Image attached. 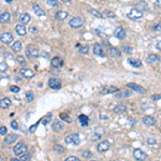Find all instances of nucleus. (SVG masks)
Returning a JSON list of instances; mask_svg holds the SVG:
<instances>
[{
  "label": "nucleus",
  "mask_w": 161,
  "mask_h": 161,
  "mask_svg": "<svg viewBox=\"0 0 161 161\" xmlns=\"http://www.w3.org/2000/svg\"><path fill=\"white\" fill-rule=\"evenodd\" d=\"M7 69H8V64L2 61L1 64H0V71H1V73H3L4 71H7Z\"/></svg>",
  "instance_id": "79ce46f5"
},
{
  "label": "nucleus",
  "mask_w": 161,
  "mask_h": 161,
  "mask_svg": "<svg viewBox=\"0 0 161 161\" xmlns=\"http://www.w3.org/2000/svg\"><path fill=\"white\" fill-rule=\"evenodd\" d=\"M154 30L157 31V32H161V23L157 24L156 26H154Z\"/></svg>",
  "instance_id": "603ef678"
},
{
  "label": "nucleus",
  "mask_w": 161,
  "mask_h": 161,
  "mask_svg": "<svg viewBox=\"0 0 161 161\" xmlns=\"http://www.w3.org/2000/svg\"><path fill=\"white\" fill-rule=\"evenodd\" d=\"M47 85L52 89H60L61 88V81L59 79H56V77H52L49 79Z\"/></svg>",
  "instance_id": "20e7f679"
},
{
  "label": "nucleus",
  "mask_w": 161,
  "mask_h": 161,
  "mask_svg": "<svg viewBox=\"0 0 161 161\" xmlns=\"http://www.w3.org/2000/svg\"><path fill=\"white\" fill-rule=\"evenodd\" d=\"M114 36H115L117 39H119V40H123V39L126 38V30L123 28V27H117V28L115 29Z\"/></svg>",
  "instance_id": "f8f14e48"
},
{
  "label": "nucleus",
  "mask_w": 161,
  "mask_h": 161,
  "mask_svg": "<svg viewBox=\"0 0 161 161\" xmlns=\"http://www.w3.org/2000/svg\"><path fill=\"white\" fill-rule=\"evenodd\" d=\"M31 156L29 155V154H24V155H22V156H19V160H24V161H28L30 160Z\"/></svg>",
  "instance_id": "ea45409f"
},
{
  "label": "nucleus",
  "mask_w": 161,
  "mask_h": 161,
  "mask_svg": "<svg viewBox=\"0 0 161 161\" xmlns=\"http://www.w3.org/2000/svg\"><path fill=\"white\" fill-rule=\"evenodd\" d=\"M126 86L128 87V88H131L133 91L139 92V94H142V95L146 94V89H145V88H144V87H142V86H140V85H138V84H134V83H128V84L126 85Z\"/></svg>",
  "instance_id": "423d86ee"
},
{
  "label": "nucleus",
  "mask_w": 161,
  "mask_h": 161,
  "mask_svg": "<svg viewBox=\"0 0 161 161\" xmlns=\"http://www.w3.org/2000/svg\"><path fill=\"white\" fill-rule=\"evenodd\" d=\"M66 161H79V157L76 156H69V157H67Z\"/></svg>",
  "instance_id": "09e8293b"
},
{
  "label": "nucleus",
  "mask_w": 161,
  "mask_h": 161,
  "mask_svg": "<svg viewBox=\"0 0 161 161\" xmlns=\"http://www.w3.org/2000/svg\"><path fill=\"white\" fill-rule=\"evenodd\" d=\"M10 90H11L12 92H15V94H16V92H19V91H21V88H19L18 86H15V85H12V86L10 87Z\"/></svg>",
  "instance_id": "a18cd8bd"
},
{
  "label": "nucleus",
  "mask_w": 161,
  "mask_h": 161,
  "mask_svg": "<svg viewBox=\"0 0 161 161\" xmlns=\"http://www.w3.org/2000/svg\"><path fill=\"white\" fill-rule=\"evenodd\" d=\"M156 49H158V51H161V41H159L158 43L156 44Z\"/></svg>",
  "instance_id": "4d7b16f0"
},
{
  "label": "nucleus",
  "mask_w": 161,
  "mask_h": 161,
  "mask_svg": "<svg viewBox=\"0 0 161 161\" xmlns=\"http://www.w3.org/2000/svg\"><path fill=\"white\" fill-rule=\"evenodd\" d=\"M158 99H161V96L160 95H155L151 97V100H154V101H157Z\"/></svg>",
  "instance_id": "6e6d98bb"
},
{
  "label": "nucleus",
  "mask_w": 161,
  "mask_h": 161,
  "mask_svg": "<svg viewBox=\"0 0 161 161\" xmlns=\"http://www.w3.org/2000/svg\"><path fill=\"white\" fill-rule=\"evenodd\" d=\"M133 157H134V159H136V160H139V161L146 160V159L148 158L147 154L144 153V151H142V149H140V148H136L134 151H133Z\"/></svg>",
  "instance_id": "7ed1b4c3"
},
{
  "label": "nucleus",
  "mask_w": 161,
  "mask_h": 161,
  "mask_svg": "<svg viewBox=\"0 0 161 161\" xmlns=\"http://www.w3.org/2000/svg\"><path fill=\"white\" fill-rule=\"evenodd\" d=\"M155 143H156V140H155V139H147V144L151 145V144H155Z\"/></svg>",
  "instance_id": "5fc2aeb1"
},
{
  "label": "nucleus",
  "mask_w": 161,
  "mask_h": 161,
  "mask_svg": "<svg viewBox=\"0 0 161 161\" xmlns=\"http://www.w3.org/2000/svg\"><path fill=\"white\" fill-rule=\"evenodd\" d=\"M11 104H12V101H11L9 98H3V99H1V101H0V107H1L2 110H5V109L10 107Z\"/></svg>",
  "instance_id": "6ab92c4d"
},
{
  "label": "nucleus",
  "mask_w": 161,
  "mask_h": 161,
  "mask_svg": "<svg viewBox=\"0 0 161 161\" xmlns=\"http://www.w3.org/2000/svg\"><path fill=\"white\" fill-rule=\"evenodd\" d=\"M33 94L31 91H27L26 92V100H27V102L28 103H30V102H32L33 101Z\"/></svg>",
  "instance_id": "c9c22d12"
},
{
  "label": "nucleus",
  "mask_w": 161,
  "mask_h": 161,
  "mask_svg": "<svg viewBox=\"0 0 161 161\" xmlns=\"http://www.w3.org/2000/svg\"><path fill=\"white\" fill-rule=\"evenodd\" d=\"M18 139V136L15 134V133H12V134H8V136L4 138V143L8 144V145H11V144L15 143V141Z\"/></svg>",
  "instance_id": "4468645a"
},
{
  "label": "nucleus",
  "mask_w": 161,
  "mask_h": 161,
  "mask_svg": "<svg viewBox=\"0 0 161 161\" xmlns=\"http://www.w3.org/2000/svg\"><path fill=\"white\" fill-rule=\"evenodd\" d=\"M92 51H94V54H95V55H97V56L104 57V53H103L102 46L100 45L99 43L94 44V49H92Z\"/></svg>",
  "instance_id": "2eb2a0df"
},
{
  "label": "nucleus",
  "mask_w": 161,
  "mask_h": 161,
  "mask_svg": "<svg viewBox=\"0 0 161 161\" xmlns=\"http://www.w3.org/2000/svg\"><path fill=\"white\" fill-rule=\"evenodd\" d=\"M128 62H129V64H130L132 67H134V68H140V67H142V61H141L140 59L129 58V59H128Z\"/></svg>",
  "instance_id": "b1692460"
},
{
  "label": "nucleus",
  "mask_w": 161,
  "mask_h": 161,
  "mask_svg": "<svg viewBox=\"0 0 161 161\" xmlns=\"http://www.w3.org/2000/svg\"><path fill=\"white\" fill-rule=\"evenodd\" d=\"M13 153H14L15 156H18V157L22 156V155L27 153V146H26V144L24 143V142H19V143H17L14 146Z\"/></svg>",
  "instance_id": "f257e3e1"
},
{
  "label": "nucleus",
  "mask_w": 161,
  "mask_h": 161,
  "mask_svg": "<svg viewBox=\"0 0 161 161\" xmlns=\"http://www.w3.org/2000/svg\"><path fill=\"white\" fill-rule=\"evenodd\" d=\"M89 12L91 13L92 15H95L96 17H99V18L102 17V14H101V13H100L99 11L95 10V9H89Z\"/></svg>",
  "instance_id": "4c0bfd02"
},
{
  "label": "nucleus",
  "mask_w": 161,
  "mask_h": 161,
  "mask_svg": "<svg viewBox=\"0 0 161 161\" xmlns=\"http://www.w3.org/2000/svg\"><path fill=\"white\" fill-rule=\"evenodd\" d=\"M83 24H84V21H83L81 17H73L69 21L70 27H72V28H75V29L79 28V27H82Z\"/></svg>",
  "instance_id": "39448f33"
},
{
  "label": "nucleus",
  "mask_w": 161,
  "mask_h": 161,
  "mask_svg": "<svg viewBox=\"0 0 161 161\" xmlns=\"http://www.w3.org/2000/svg\"><path fill=\"white\" fill-rule=\"evenodd\" d=\"M143 123L145 124L146 126L151 127V126H154L156 124V119H155V117H153V116H151V115H146L143 117Z\"/></svg>",
  "instance_id": "f3484780"
},
{
  "label": "nucleus",
  "mask_w": 161,
  "mask_h": 161,
  "mask_svg": "<svg viewBox=\"0 0 161 161\" xmlns=\"http://www.w3.org/2000/svg\"><path fill=\"white\" fill-rule=\"evenodd\" d=\"M67 17H68V13L64 12V11H58V12L55 13V18L58 21H64Z\"/></svg>",
  "instance_id": "4be33fe9"
},
{
  "label": "nucleus",
  "mask_w": 161,
  "mask_h": 161,
  "mask_svg": "<svg viewBox=\"0 0 161 161\" xmlns=\"http://www.w3.org/2000/svg\"><path fill=\"white\" fill-rule=\"evenodd\" d=\"M143 16V11L139 10V9H133V10H131L130 12L128 13V17L130 18V19H139V18H141Z\"/></svg>",
  "instance_id": "0eeeda50"
},
{
  "label": "nucleus",
  "mask_w": 161,
  "mask_h": 161,
  "mask_svg": "<svg viewBox=\"0 0 161 161\" xmlns=\"http://www.w3.org/2000/svg\"><path fill=\"white\" fill-rule=\"evenodd\" d=\"M7 133H8L7 127H5V126H1V127H0V134H1V136H4Z\"/></svg>",
  "instance_id": "49530a36"
},
{
  "label": "nucleus",
  "mask_w": 161,
  "mask_h": 161,
  "mask_svg": "<svg viewBox=\"0 0 161 161\" xmlns=\"http://www.w3.org/2000/svg\"><path fill=\"white\" fill-rule=\"evenodd\" d=\"M10 18H11V15H10V13L9 12H3L1 15H0V22L1 23H8L9 21H10Z\"/></svg>",
  "instance_id": "a878e982"
},
{
  "label": "nucleus",
  "mask_w": 161,
  "mask_h": 161,
  "mask_svg": "<svg viewBox=\"0 0 161 161\" xmlns=\"http://www.w3.org/2000/svg\"><path fill=\"white\" fill-rule=\"evenodd\" d=\"M156 4L158 7H161V0H156Z\"/></svg>",
  "instance_id": "13d9d810"
},
{
  "label": "nucleus",
  "mask_w": 161,
  "mask_h": 161,
  "mask_svg": "<svg viewBox=\"0 0 161 161\" xmlns=\"http://www.w3.org/2000/svg\"><path fill=\"white\" fill-rule=\"evenodd\" d=\"M126 111H127V109H126V106L123 104L116 105V106L114 107V112H115L116 114H124Z\"/></svg>",
  "instance_id": "cd10ccee"
},
{
  "label": "nucleus",
  "mask_w": 161,
  "mask_h": 161,
  "mask_svg": "<svg viewBox=\"0 0 161 161\" xmlns=\"http://www.w3.org/2000/svg\"><path fill=\"white\" fill-rule=\"evenodd\" d=\"M60 118H61L62 120H64L66 123H71L72 121V119L70 118V116L68 115V114H66V113H60Z\"/></svg>",
  "instance_id": "72a5a7b5"
},
{
  "label": "nucleus",
  "mask_w": 161,
  "mask_h": 161,
  "mask_svg": "<svg viewBox=\"0 0 161 161\" xmlns=\"http://www.w3.org/2000/svg\"><path fill=\"white\" fill-rule=\"evenodd\" d=\"M15 31H16V33H17L18 36H21V37L25 36L26 33H27L25 26H24L23 24H19V25L16 26V27H15Z\"/></svg>",
  "instance_id": "412c9836"
},
{
  "label": "nucleus",
  "mask_w": 161,
  "mask_h": 161,
  "mask_svg": "<svg viewBox=\"0 0 161 161\" xmlns=\"http://www.w3.org/2000/svg\"><path fill=\"white\" fill-rule=\"evenodd\" d=\"M19 73H21L22 76H24L25 79H32V77L34 76V73H33L32 70L26 69V68H23V69H21Z\"/></svg>",
  "instance_id": "9b49d317"
},
{
  "label": "nucleus",
  "mask_w": 161,
  "mask_h": 161,
  "mask_svg": "<svg viewBox=\"0 0 161 161\" xmlns=\"http://www.w3.org/2000/svg\"><path fill=\"white\" fill-rule=\"evenodd\" d=\"M131 95H132L131 91H117V94H115V97L117 99H123V98L130 97Z\"/></svg>",
  "instance_id": "393cba45"
},
{
  "label": "nucleus",
  "mask_w": 161,
  "mask_h": 161,
  "mask_svg": "<svg viewBox=\"0 0 161 161\" xmlns=\"http://www.w3.org/2000/svg\"><path fill=\"white\" fill-rule=\"evenodd\" d=\"M16 60H17V62L19 64H23V66H26V64H27V61H26L25 58H24L23 56H17L16 57Z\"/></svg>",
  "instance_id": "58836bf2"
},
{
  "label": "nucleus",
  "mask_w": 161,
  "mask_h": 161,
  "mask_svg": "<svg viewBox=\"0 0 161 161\" xmlns=\"http://www.w3.org/2000/svg\"><path fill=\"white\" fill-rule=\"evenodd\" d=\"M146 61L148 62V64H155V62H158L159 61V56L158 55H156V54H151V55L147 56Z\"/></svg>",
  "instance_id": "5701e85b"
},
{
  "label": "nucleus",
  "mask_w": 161,
  "mask_h": 161,
  "mask_svg": "<svg viewBox=\"0 0 161 161\" xmlns=\"http://www.w3.org/2000/svg\"><path fill=\"white\" fill-rule=\"evenodd\" d=\"M40 123H41V120H39V121H37V123L34 124V125H32V126H31L30 128H29V131H30L31 133H33V132H34V131H36V129L38 128V126H39V124H40Z\"/></svg>",
  "instance_id": "a19ab883"
},
{
  "label": "nucleus",
  "mask_w": 161,
  "mask_h": 161,
  "mask_svg": "<svg viewBox=\"0 0 161 161\" xmlns=\"http://www.w3.org/2000/svg\"><path fill=\"white\" fill-rule=\"evenodd\" d=\"M124 52H126V53H128V54H131L133 52V49H131L130 46H125V47H124Z\"/></svg>",
  "instance_id": "864d4df0"
},
{
  "label": "nucleus",
  "mask_w": 161,
  "mask_h": 161,
  "mask_svg": "<svg viewBox=\"0 0 161 161\" xmlns=\"http://www.w3.org/2000/svg\"><path fill=\"white\" fill-rule=\"evenodd\" d=\"M26 55H27L29 58H38L39 51L37 49H33L32 46H27V49H26Z\"/></svg>",
  "instance_id": "6e6552de"
},
{
  "label": "nucleus",
  "mask_w": 161,
  "mask_h": 161,
  "mask_svg": "<svg viewBox=\"0 0 161 161\" xmlns=\"http://www.w3.org/2000/svg\"><path fill=\"white\" fill-rule=\"evenodd\" d=\"M12 51L14 52V53H18V52L22 49V42L21 41H15L14 43H13L12 45Z\"/></svg>",
  "instance_id": "c85d7f7f"
},
{
  "label": "nucleus",
  "mask_w": 161,
  "mask_h": 161,
  "mask_svg": "<svg viewBox=\"0 0 161 161\" xmlns=\"http://www.w3.org/2000/svg\"><path fill=\"white\" fill-rule=\"evenodd\" d=\"M47 4L51 7H57L58 5V0H47Z\"/></svg>",
  "instance_id": "c03bdc74"
},
{
  "label": "nucleus",
  "mask_w": 161,
  "mask_h": 161,
  "mask_svg": "<svg viewBox=\"0 0 161 161\" xmlns=\"http://www.w3.org/2000/svg\"><path fill=\"white\" fill-rule=\"evenodd\" d=\"M54 151L58 154H62L64 151V146L59 145V144H56V145H54Z\"/></svg>",
  "instance_id": "f704fd0d"
},
{
  "label": "nucleus",
  "mask_w": 161,
  "mask_h": 161,
  "mask_svg": "<svg viewBox=\"0 0 161 161\" xmlns=\"http://www.w3.org/2000/svg\"><path fill=\"white\" fill-rule=\"evenodd\" d=\"M79 120L83 127H87V126L89 125V117H87V116L84 115V114L79 115Z\"/></svg>",
  "instance_id": "aec40b11"
},
{
  "label": "nucleus",
  "mask_w": 161,
  "mask_h": 161,
  "mask_svg": "<svg viewBox=\"0 0 161 161\" xmlns=\"http://www.w3.org/2000/svg\"><path fill=\"white\" fill-rule=\"evenodd\" d=\"M52 66H53L54 68H61V67L64 66V59L58 56L54 57V58L52 59Z\"/></svg>",
  "instance_id": "ddd939ff"
},
{
  "label": "nucleus",
  "mask_w": 161,
  "mask_h": 161,
  "mask_svg": "<svg viewBox=\"0 0 161 161\" xmlns=\"http://www.w3.org/2000/svg\"><path fill=\"white\" fill-rule=\"evenodd\" d=\"M89 52V47L87 45H84V46H82L81 49H79V53H82V54H87Z\"/></svg>",
  "instance_id": "37998d69"
},
{
  "label": "nucleus",
  "mask_w": 161,
  "mask_h": 161,
  "mask_svg": "<svg viewBox=\"0 0 161 161\" xmlns=\"http://www.w3.org/2000/svg\"><path fill=\"white\" fill-rule=\"evenodd\" d=\"M109 53H110V55H112L113 57H120L121 56V54H120L119 49H116V47H113V46H111L110 49H109Z\"/></svg>",
  "instance_id": "bb28decb"
},
{
  "label": "nucleus",
  "mask_w": 161,
  "mask_h": 161,
  "mask_svg": "<svg viewBox=\"0 0 161 161\" xmlns=\"http://www.w3.org/2000/svg\"><path fill=\"white\" fill-rule=\"evenodd\" d=\"M11 127H12V129H14V130H18V129H19L17 121H15V120H13V121H11Z\"/></svg>",
  "instance_id": "de8ad7c7"
},
{
  "label": "nucleus",
  "mask_w": 161,
  "mask_h": 161,
  "mask_svg": "<svg viewBox=\"0 0 161 161\" xmlns=\"http://www.w3.org/2000/svg\"><path fill=\"white\" fill-rule=\"evenodd\" d=\"M104 14L107 16V17H115V13L114 12H112V11H105L104 12Z\"/></svg>",
  "instance_id": "8fccbe9b"
},
{
  "label": "nucleus",
  "mask_w": 161,
  "mask_h": 161,
  "mask_svg": "<svg viewBox=\"0 0 161 161\" xmlns=\"http://www.w3.org/2000/svg\"><path fill=\"white\" fill-rule=\"evenodd\" d=\"M115 91H119V89L115 86H110L109 88H104V89L102 90V94L103 95H104V94H112V92H115Z\"/></svg>",
  "instance_id": "7c9ffc66"
},
{
  "label": "nucleus",
  "mask_w": 161,
  "mask_h": 161,
  "mask_svg": "<svg viewBox=\"0 0 161 161\" xmlns=\"http://www.w3.org/2000/svg\"><path fill=\"white\" fill-rule=\"evenodd\" d=\"M82 157H83V158H86V159L91 158V157H92V153L90 151H82Z\"/></svg>",
  "instance_id": "e433bc0d"
},
{
  "label": "nucleus",
  "mask_w": 161,
  "mask_h": 161,
  "mask_svg": "<svg viewBox=\"0 0 161 161\" xmlns=\"http://www.w3.org/2000/svg\"><path fill=\"white\" fill-rule=\"evenodd\" d=\"M32 9H33V11H34V13H36V14H37L38 16H44V15H45L44 11L42 10V9L40 8V7H39L38 4H33Z\"/></svg>",
  "instance_id": "c756f323"
},
{
  "label": "nucleus",
  "mask_w": 161,
  "mask_h": 161,
  "mask_svg": "<svg viewBox=\"0 0 161 161\" xmlns=\"http://www.w3.org/2000/svg\"><path fill=\"white\" fill-rule=\"evenodd\" d=\"M101 139V136L100 134H94V136H90V140L91 141H99Z\"/></svg>",
  "instance_id": "3c124183"
},
{
  "label": "nucleus",
  "mask_w": 161,
  "mask_h": 161,
  "mask_svg": "<svg viewBox=\"0 0 161 161\" xmlns=\"http://www.w3.org/2000/svg\"><path fill=\"white\" fill-rule=\"evenodd\" d=\"M51 119H52V114H51V113H49L47 115L44 116V117L42 118V119H41V123L43 124L44 126H46L47 124L49 123V121H51Z\"/></svg>",
  "instance_id": "473e14b6"
},
{
  "label": "nucleus",
  "mask_w": 161,
  "mask_h": 161,
  "mask_svg": "<svg viewBox=\"0 0 161 161\" xmlns=\"http://www.w3.org/2000/svg\"><path fill=\"white\" fill-rule=\"evenodd\" d=\"M62 2L64 3H69V2H71V0H61Z\"/></svg>",
  "instance_id": "bf43d9fd"
},
{
  "label": "nucleus",
  "mask_w": 161,
  "mask_h": 161,
  "mask_svg": "<svg viewBox=\"0 0 161 161\" xmlns=\"http://www.w3.org/2000/svg\"><path fill=\"white\" fill-rule=\"evenodd\" d=\"M13 0H5V2H12Z\"/></svg>",
  "instance_id": "052dcab7"
},
{
  "label": "nucleus",
  "mask_w": 161,
  "mask_h": 161,
  "mask_svg": "<svg viewBox=\"0 0 161 161\" xmlns=\"http://www.w3.org/2000/svg\"><path fill=\"white\" fill-rule=\"evenodd\" d=\"M0 39H1V42H2V43L9 44V43H11L13 40H14V37H13L12 33L4 32V33H1V37H0Z\"/></svg>",
  "instance_id": "1a4fd4ad"
},
{
  "label": "nucleus",
  "mask_w": 161,
  "mask_h": 161,
  "mask_svg": "<svg viewBox=\"0 0 161 161\" xmlns=\"http://www.w3.org/2000/svg\"><path fill=\"white\" fill-rule=\"evenodd\" d=\"M110 145L111 144H110L109 141H103V142H101V143L98 144L97 149H98V151H100V153H105L107 149L110 148Z\"/></svg>",
  "instance_id": "9d476101"
},
{
  "label": "nucleus",
  "mask_w": 161,
  "mask_h": 161,
  "mask_svg": "<svg viewBox=\"0 0 161 161\" xmlns=\"http://www.w3.org/2000/svg\"><path fill=\"white\" fill-rule=\"evenodd\" d=\"M136 9H139V10H141V11H144V10H147L148 7H147L146 2H144V1H140V2L136 3Z\"/></svg>",
  "instance_id": "2f4dec72"
},
{
  "label": "nucleus",
  "mask_w": 161,
  "mask_h": 161,
  "mask_svg": "<svg viewBox=\"0 0 161 161\" xmlns=\"http://www.w3.org/2000/svg\"><path fill=\"white\" fill-rule=\"evenodd\" d=\"M64 124H62L61 121H58V120H56V121H54L53 125H52V129H53L54 131H56V132H59V131H62L64 129Z\"/></svg>",
  "instance_id": "dca6fc26"
},
{
  "label": "nucleus",
  "mask_w": 161,
  "mask_h": 161,
  "mask_svg": "<svg viewBox=\"0 0 161 161\" xmlns=\"http://www.w3.org/2000/svg\"><path fill=\"white\" fill-rule=\"evenodd\" d=\"M18 21H19L21 24H23V25H26V24H28L29 22H30V15L27 14V13H23V14L19 15Z\"/></svg>",
  "instance_id": "a211bd4d"
},
{
  "label": "nucleus",
  "mask_w": 161,
  "mask_h": 161,
  "mask_svg": "<svg viewBox=\"0 0 161 161\" xmlns=\"http://www.w3.org/2000/svg\"><path fill=\"white\" fill-rule=\"evenodd\" d=\"M64 141L67 144H73V145H79L81 143V139L77 133H71L69 136H67Z\"/></svg>",
  "instance_id": "f03ea898"
}]
</instances>
